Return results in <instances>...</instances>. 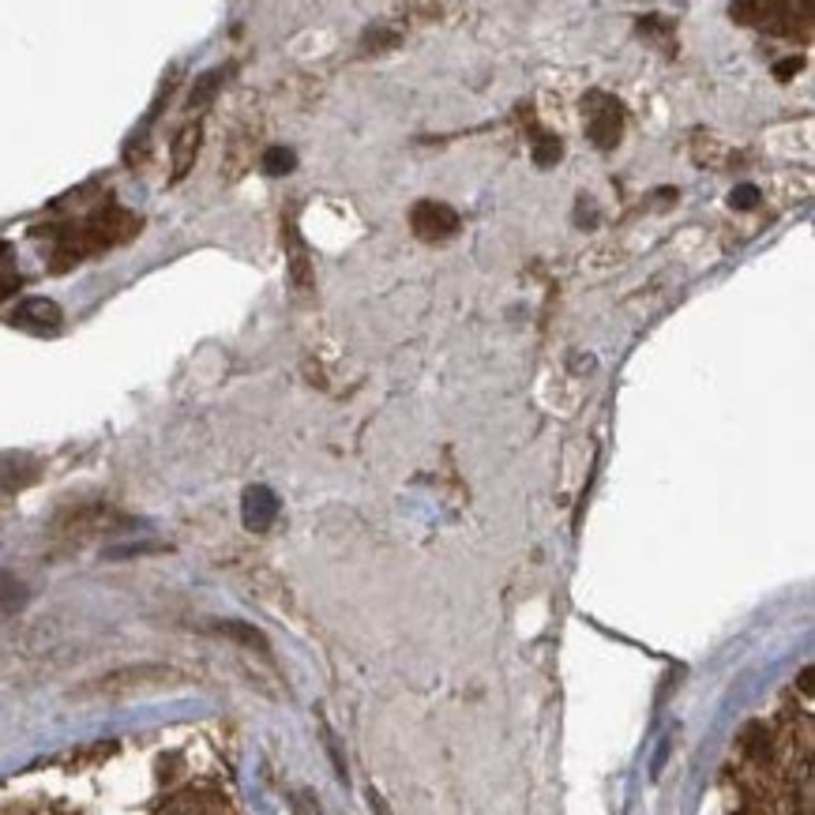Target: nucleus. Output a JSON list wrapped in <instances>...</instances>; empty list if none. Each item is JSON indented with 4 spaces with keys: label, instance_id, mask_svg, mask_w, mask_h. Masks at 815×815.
<instances>
[{
    "label": "nucleus",
    "instance_id": "1",
    "mask_svg": "<svg viewBox=\"0 0 815 815\" xmlns=\"http://www.w3.org/2000/svg\"><path fill=\"white\" fill-rule=\"evenodd\" d=\"M139 218L121 211V207H102L98 215H91L83 226H72V230L61 233V244H56V268H69V263H80L83 255L102 252L109 244L125 241V237L136 233Z\"/></svg>",
    "mask_w": 815,
    "mask_h": 815
},
{
    "label": "nucleus",
    "instance_id": "2",
    "mask_svg": "<svg viewBox=\"0 0 815 815\" xmlns=\"http://www.w3.org/2000/svg\"><path fill=\"white\" fill-rule=\"evenodd\" d=\"M624 132V106L605 91H591L586 94V136L594 139L598 150H613L620 144Z\"/></svg>",
    "mask_w": 815,
    "mask_h": 815
},
{
    "label": "nucleus",
    "instance_id": "3",
    "mask_svg": "<svg viewBox=\"0 0 815 815\" xmlns=\"http://www.w3.org/2000/svg\"><path fill=\"white\" fill-rule=\"evenodd\" d=\"M410 230L417 241L443 244L459 233V211L440 200H421V203H414V211H410Z\"/></svg>",
    "mask_w": 815,
    "mask_h": 815
},
{
    "label": "nucleus",
    "instance_id": "4",
    "mask_svg": "<svg viewBox=\"0 0 815 815\" xmlns=\"http://www.w3.org/2000/svg\"><path fill=\"white\" fill-rule=\"evenodd\" d=\"M174 672L163 666H139V669H121L109 672V677L94 680L91 688H83L80 696H117V691H132V688H150V685H163Z\"/></svg>",
    "mask_w": 815,
    "mask_h": 815
},
{
    "label": "nucleus",
    "instance_id": "5",
    "mask_svg": "<svg viewBox=\"0 0 815 815\" xmlns=\"http://www.w3.org/2000/svg\"><path fill=\"white\" fill-rule=\"evenodd\" d=\"M12 324L23 331H34V335H53V331H61L64 324V312L50 297H27L23 305L12 312Z\"/></svg>",
    "mask_w": 815,
    "mask_h": 815
},
{
    "label": "nucleus",
    "instance_id": "6",
    "mask_svg": "<svg viewBox=\"0 0 815 815\" xmlns=\"http://www.w3.org/2000/svg\"><path fill=\"white\" fill-rule=\"evenodd\" d=\"M274 519H279V497H274L268 485L244 489V500H241V523H244V530H252V534H263V530H271Z\"/></svg>",
    "mask_w": 815,
    "mask_h": 815
},
{
    "label": "nucleus",
    "instance_id": "7",
    "mask_svg": "<svg viewBox=\"0 0 815 815\" xmlns=\"http://www.w3.org/2000/svg\"><path fill=\"white\" fill-rule=\"evenodd\" d=\"M282 241H286V263H290L293 290L309 293L312 290V260H309V249H305V241H301L297 226H293V222L282 226Z\"/></svg>",
    "mask_w": 815,
    "mask_h": 815
},
{
    "label": "nucleus",
    "instance_id": "8",
    "mask_svg": "<svg viewBox=\"0 0 815 815\" xmlns=\"http://www.w3.org/2000/svg\"><path fill=\"white\" fill-rule=\"evenodd\" d=\"M200 147H203V125H200V121H196V125H185L181 132H177L174 150H169V155H174V185L185 181V177L192 174L196 158H200Z\"/></svg>",
    "mask_w": 815,
    "mask_h": 815
},
{
    "label": "nucleus",
    "instance_id": "9",
    "mask_svg": "<svg viewBox=\"0 0 815 815\" xmlns=\"http://www.w3.org/2000/svg\"><path fill=\"white\" fill-rule=\"evenodd\" d=\"M230 72H233V69H211V72H203L200 80H196L192 94H188V109L200 113V109L211 106L215 94L222 91V83H226V75H230Z\"/></svg>",
    "mask_w": 815,
    "mask_h": 815
},
{
    "label": "nucleus",
    "instance_id": "10",
    "mask_svg": "<svg viewBox=\"0 0 815 815\" xmlns=\"http://www.w3.org/2000/svg\"><path fill=\"white\" fill-rule=\"evenodd\" d=\"M215 631H218V635H226V639H233V642H244V647L268 654V639H263V635L255 631L252 624H241V620H218V624H215Z\"/></svg>",
    "mask_w": 815,
    "mask_h": 815
},
{
    "label": "nucleus",
    "instance_id": "11",
    "mask_svg": "<svg viewBox=\"0 0 815 815\" xmlns=\"http://www.w3.org/2000/svg\"><path fill=\"white\" fill-rule=\"evenodd\" d=\"M19 290V271H15V252L12 244L0 241V301L12 297V293Z\"/></svg>",
    "mask_w": 815,
    "mask_h": 815
},
{
    "label": "nucleus",
    "instance_id": "12",
    "mask_svg": "<svg viewBox=\"0 0 815 815\" xmlns=\"http://www.w3.org/2000/svg\"><path fill=\"white\" fill-rule=\"evenodd\" d=\"M741 748L752 760H771V733H766V725H748L744 736H741Z\"/></svg>",
    "mask_w": 815,
    "mask_h": 815
},
{
    "label": "nucleus",
    "instance_id": "13",
    "mask_svg": "<svg viewBox=\"0 0 815 815\" xmlns=\"http://www.w3.org/2000/svg\"><path fill=\"white\" fill-rule=\"evenodd\" d=\"M293 166H297V155H293L290 147H271L268 155H263V174H271V177L293 174Z\"/></svg>",
    "mask_w": 815,
    "mask_h": 815
},
{
    "label": "nucleus",
    "instance_id": "14",
    "mask_svg": "<svg viewBox=\"0 0 815 815\" xmlns=\"http://www.w3.org/2000/svg\"><path fill=\"white\" fill-rule=\"evenodd\" d=\"M399 45V31H387V27H368L362 34V50L380 53V50H395Z\"/></svg>",
    "mask_w": 815,
    "mask_h": 815
},
{
    "label": "nucleus",
    "instance_id": "15",
    "mask_svg": "<svg viewBox=\"0 0 815 815\" xmlns=\"http://www.w3.org/2000/svg\"><path fill=\"white\" fill-rule=\"evenodd\" d=\"M561 158H564V144L556 136H537L534 139V163L542 166V169L545 166H556Z\"/></svg>",
    "mask_w": 815,
    "mask_h": 815
},
{
    "label": "nucleus",
    "instance_id": "16",
    "mask_svg": "<svg viewBox=\"0 0 815 815\" xmlns=\"http://www.w3.org/2000/svg\"><path fill=\"white\" fill-rule=\"evenodd\" d=\"M755 200H760V188H755V185H741V188H733V196H729V203L741 207V211L755 207Z\"/></svg>",
    "mask_w": 815,
    "mask_h": 815
},
{
    "label": "nucleus",
    "instance_id": "17",
    "mask_svg": "<svg viewBox=\"0 0 815 815\" xmlns=\"http://www.w3.org/2000/svg\"><path fill=\"white\" fill-rule=\"evenodd\" d=\"M598 211H594V203H586V196H579V207H575V222H594Z\"/></svg>",
    "mask_w": 815,
    "mask_h": 815
},
{
    "label": "nucleus",
    "instance_id": "18",
    "mask_svg": "<svg viewBox=\"0 0 815 815\" xmlns=\"http://www.w3.org/2000/svg\"><path fill=\"white\" fill-rule=\"evenodd\" d=\"M368 804H373V815H391V808H387V801L380 797V793H368Z\"/></svg>",
    "mask_w": 815,
    "mask_h": 815
},
{
    "label": "nucleus",
    "instance_id": "19",
    "mask_svg": "<svg viewBox=\"0 0 815 815\" xmlns=\"http://www.w3.org/2000/svg\"><path fill=\"white\" fill-rule=\"evenodd\" d=\"M793 72H801V56H790V61L779 64V80H785V75H793Z\"/></svg>",
    "mask_w": 815,
    "mask_h": 815
},
{
    "label": "nucleus",
    "instance_id": "20",
    "mask_svg": "<svg viewBox=\"0 0 815 815\" xmlns=\"http://www.w3.org/2000/svg\"><path fill=\"white\" fill-rule=\"evenodd\" d=\"M801 688H804V696H812V669L801 672Z\"/></svg>",
    "mask_w": 815,
    "mask_h": 815
}]
</instances>
